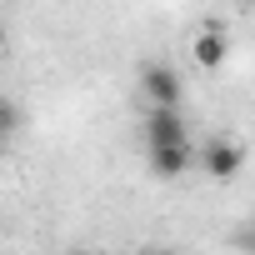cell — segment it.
I'll list each match as a JSON object with an SVG mask.
<instances>
[{
  "label": "cell",
  "instance_id": "obj_10",
  "mask_svg": "<svg viewBox=\"0 0 255 255\" xmlns=\"http://www.w3.org/2000/svg\"><path fill=\"white\" fill-rule=\"evenodd\" d=\"M245 5H250V10H255V0H245Z\"/></svg>",
  "mask_w": 255,
  "mask_h": 255
},
{
  "label": "cell",
  "instance_id": "obj_6",
  "mask_svg": "<svg viewBox=\"0 0 255 255\" xmlns=\"http://www.w3.org/2000/svg\"><path fill=\"white\" fill-rule=\"evenodd\" d=\"M235 245H240V250H250V255H255V220H245V225H240V230H235Z\"/></svg>",
  "mask_w": 255,
  "mask_h": 255
},
{
  "label": "cell",
  "instance_id": "obj_2",
  "mask_svg": "<svg viewBox=\"0 0 255 255\" xmlns=\"http://www.w3.org/2000/svg\"><path fill=\"white\" fill-rule=\"evenodd\" d=\"M135 85H140V100H145V105H180V95H185L175 65H165V60H145Z\"/></svg>",
  "mask_w": 255,
  "mask_h": 255
},
{
  "label": "cell",
  "instance_id": "obj_7",
  "mask_svg": "<svg viewBox=\"0 0 255 255\" xmlns=\"http://www.w3.org/2000/svg\"><path fill=\"white\" fill-rule=\"evenodd\" d=\"M10 125H15V115H10V100H0V135H5Z\"/></svg>",
  "mask_w": 255,
  "mask_h": 255
},
{
  "label": "cell",
  "instance_id": "obj_9",
  "mask_svg": "<svg viewBox=\"0 0 255 255\" xmlns=\"http://www.w3.org/2000/svg\"><path fill=\"white\" fill-rule=\"evenodd\" d=\"M145 255H170V250H145Z\"/></svg>",
  "mask_w": 255,
  "mask_h": 255
},
{
  "label": "cell",
  "instance_id": "obj_1",
  "mask_svg": "<svg viewBox=\"0 0 255 255\" xmlns=\"http://www.w3.org/2000/svg\"><path fill=\"white\" fill-rule=\"evenodd\" d=\"M140 140H145V150H150V145L190 140V125H185L180 105H145V115H140Z\"/></svg>",
  "mask_w": 255,
  "mask_h": 255
},
{
  "label": "cell",
  "instance_id": "obj_3",
  "mask_svg": "<svg viewBox=\"0 0 255 255\" xmlns=\"http://www.w3.org/2000/svg\"><path fill=\"white\" fill-rule=\"evenodd\" d=\"M210 180H235L240 175V165H245V150H240V140H230V135H210L205 145H200V160H195Z\"/></svg>",
  "mask_w": 255,
  "mask_h": 255
},
{
  "label": "cell",
  "instance_id": "obj_5",
  "mask_svg": "<svg viewBox=\"0 0 255 255\" xmlns=\"http://www.w3.org/2000/svg\"><path fill=\"white\" fill-rule=\"evenodd\" d=\"M190 60H195L200 70H220V65L230 60V35H225L220 20H205V25L195 30V40H190Z\"/></svg>",
  "mask_w": 255,
  "mask_h": 255
},
{
  "label": "cell",
  "instance_id": "obj_4",
  "mask_svg": "<svg viewBox=\"0 0 255 255\" xmlns=\"http://www.w3.org/2000/svg\"><path fill=\"white\" fill-rule=\"evenodd\" d=\"M195 160H200V145L195 140H175V145H150L145 150V165H150L155 180H180Z\"/></svg>",
  "mask_w": 255,
  "mask_h": 255
},
{
  "label": "cell",
  "instance_id": "obj_8",
  "mask_svg": "<svg viewBox=\"0 0 255 255\" xmlns=\"http://www.w3.org/2000/svg\"><path fill=\"white\" fill-rule=\"evenodd\" d=\"M60 255H85V250H60Z\"/></svg>",
  "mask_w": 255,
  "mask_h": 255
}]
</instances>
